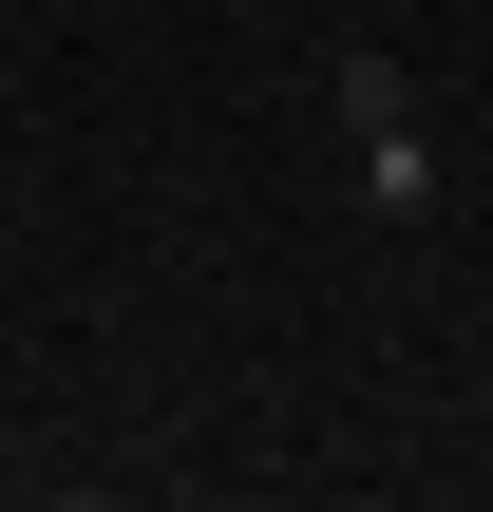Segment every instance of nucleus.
Segmentation results:
<instances>
[{
  "mask_svg": "<svg viewBox=\"0 0 493 512\" xmlns=\"http://www.w3.org/2000/svg\"><path fill=\"white\" fill-rule=\"evenodd\" d=\"M342 133H361V209H380V228H437V152H418L399 57H342Z\"/></svg>",
  "mask_w": 493,
  "mask_h": 512,
  "instance_id": "1",
  "label": "nucleus"
}]
</instances>
